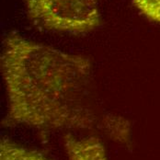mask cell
<instances>
[{
  "mask_svg": "<svg viewBox=\"0 0 160 160\" xmlns=\"http://www.w3.org/2000/svg\"><path fill=\"white\" fill-rule=\"evenodd\" d=\"M133 4L144 16L160 23V0H133Z\"/></svg>",
  "mask_w": 160,
  "mask_h": 160,
  "instance_id": "obj_5",
  "label": "cell"
},
{
  "mask_svg": "<svg viewBox=\"0 0 160 160\" xmlns=\"http://www.w3.org/2000/svg\"><path fill=\"white\" fill-rule=\"evenodd\" d=\"M29 18L53 32L81 34L100 24L99 0H25Z\"/></svg>",
  "mask_w": 160,
  "mask_h": 160,
  "instance_id": "obj_2",
  "label": "cell"
},
{
  "mask_svg": "<svg viewBox=\"0 0 160 160\" xmlns=\"http://www.w3.org/2000/svg\"><path fill=\"white\" fill-rule=\"evenodd\" d=\"M0 62L8 95L5 127L98 130L114 141L129 142L127 119L114 113L98 114L89 58L10 33L3 42Z\"/></svg>",
  "mask_w": 160,
  "mask_h": 160,
  "instance_id": "obj_1",
  "label": "cell"
},
{
  "mask_svg": "<svg viewBox=\"0 0 160 160\" xmlns=\"http://www.w3.org/2000/svg\"><path fill=\"white\" fill-rule=\"evenodd\" d=\"M64 144L68 160H109L104 144L96 136L79 138L68 132Z\"/></svg>",
  "mask_w": 160,
  "mask_h": 160,
  "instance_id": "obj_3",
  "label": "cell"
},
{
  "mask_svg": "<svg viewBox=\"0 0 160 160\" xmlns=\"http://www.w3.org/2000/svg\"><path fill=\"white\" fill-rule=\"evenodd\" d=\"M0 160H51L42 153L25 148L7 139L0 141Z\"/></svg>",
  "mask_w": 160,
  "mask_h": 160,
  "instance_id": "obj_4",
  "label": "cell"
}]
</instances>
